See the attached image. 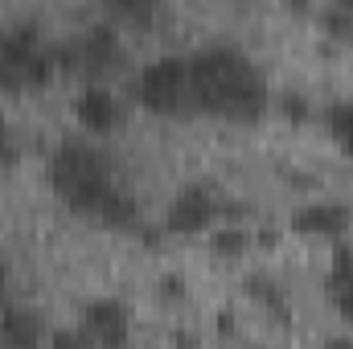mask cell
<instances>
[{
	"instance_id": "4",
	"label": "cell",
	"mask_w": 353,
	"mask_h": 349,
	"mask_svg": "<svg viewBox=\"0 0 353 349\" xmlns=\"http://www.w3.org/2000/svg\"><path fill=\"white\" fill-rule=\"evenodd\" d=\"M0 58L21 74L25 87H46V83L58 74L54 41H46L41 25L29 21V17L0 21Z\"/></svg>"
},
{
	"instance_id": "25",
	"label": "cell",
	"mask_w": 353,
	"mask_h": 349,
	"mask_svg": "<svg viewBox=\"0 0 353 349\" xmlns=\"http://www.w3.org/2000/svg\"><path fill=\"white\" fill-rule=\"evenodd\" d=\"M4 296H8V271H4V263H0V308H4V304H8V300H4Z\"/></svg>"
},
{
	"instance_id": "11",
	"label": "cell",
	"mask_w": 353,
	"mask_h": 349,
	"mask_svg": "<svg viewBox=\"0 0 353 349\" xmlns=\"http://www.w3.org/2000/svg\"><path fill=\"white\" fill-rule=\"evenodd\" d=\"M325 296H329V304L341 321H353V243H345V239L333 247L329 275H325Z\"/></svg>"
},
{
	"instance_id": "9",
	"label": "cell",
	"mask_w": 353,
	"mask_h": 349,
	"mask_svg": "<svg viewBox=\"0 0 353 349\" xmlns=\"http://www.w3.org/2000/svg\"><path fill=\"white\" fill-rule=\"evenodd\" d=\"M70 111H74V119H79L87 132H111V128H119V119H123L119 94L107 87V83H99V79L87 83V87L74 94Z\"/></svg>"
},
{
	"instance_id": "3",
	"label": "cell",
	"mask_w": 353,
	"mask_h": 349,
	"mask_svg": "<svg viewBox=\"0 0 353 349\" xmlns=\"http://www.w3.org/2000/svg\"><path fill=\"white\" fill-rule=\"evenodd\" d=\"M132 99L152 115H189L193 90H189V54H157L132 74Z\"/></svg>"
},
{
	"instance_id": "12",
	"label": "cell",
	"mask_w": 353,
	"mask_h": 349,
	"mask_svg": "<svg viewBox=\"0 0 353 349\" xmlns=\"http://www.w3.org/2000/svg\"><path fill=\"white\" fill-rule=\"evenodd\" d=\"M251 243H255V235L247 226H239V222H222V226L210 230V247L218 255H226V259H243L251 251Z\"/></svg>"
},
{
	"instance_id": "20",
	"label": "cell",
	"mask_w": 353,
	"mask_h": 349,
	"mask_svg": "<svg viewBox=\"0 0 353 349\" xmlns=\"http://www.w3.org/2000/svg\"><path fill=\"white\" fill-rule=\"evenodd\" d=\"M17 90H25V83H21V74L0 58V94H17Z\"/></svg>"
},
{
	"instance_id": "10",
	"label": "cell",
	"mask_w": 353,
	"mask_h": 349,
	"mask_svg": "<svg viewBox=\"0 0 353 349\" xmlns=\"http://www.w3.org/2000/svg\"><path fill=\"white\" fill-rule=\"evenodd\" d=\"M46 325L33 308L25 304H4L0 308V349H46Z\"/></svg>"
},
{
	"instance_id": "7",
	"label": "cell",
	"mask_w": 353,
	"mask_h": 349,
	"mask_svg": "<svg viewBox=\"0 0 353 349\" xmlns=\"http://www.w3.org/2000/svg\"><path fill=\"white\" fill-rule=\"evenodd\" d=\"M83 333L94 349H123L132 337V312L119 296H94L83 304Z\"/></svg>"
},
{
	"instance_id": "15",
	"label": "cell",
	"mask_w": 353,
	"mask_h": 349,
	"mask_svg": "<svg viewBox=\"0 0 353 349\" xmlns=\"http://www.w3.org/2000/svg\"><path fill=\"white\" fill-rule=\"evenodd\" d=\"M247 292H251L259 304H267V308H275V312H288L283 288H279L275 279H267V275H251V279H247Z\"/></svg>"
},
{
	"instance_id": "22",
	"label": "cell",
	"mask_w": 353,
	"mask_h": 349,
	"mask_svg": "<svg viewBox=\"0 0 353 349\" xmlns=\"http://www.w3.org/2000/svg\"><path fill=\"white\" fill-rule=\"evenodd\" d=\"M321 349H353V337L350 333H333V337H325V346Z\"/></svg>"
},
{
	"instance_id": "23",
	"label": "cell",
	"mask_w": 353,
	"mask_h": 349,
	"mask_svg": "<svg viewBox=\"0 0 353 349\" xmlns=\"http://www.w3.org/2000/svg\"><path fill=\"white\" fill-rule=\"evenodd\" d=\"M173 349H197V337L193 333H173Z\"/></svg>"
},
{
	"instance_id": "1",
	"label": "cell",
	"mask_w": 353,
	"mask_h": 349,
	"mask_svg": "<svg viewBox=\"0 0 353 349\" xmlns=\"http://www.w3.org/2000/svg\"><path fill=\"white\" fill-rule=\"evenodd\" d=\"M189 90H193V111L234 123H255L271 103L259 62L230 41H210L189 50Z\"/></svg>"
},
{
	"instance_id": "19",
	"label": "cell",
	"mask_w": 353,
	"mask_h": 349,
	"mask_svg": "<svg viewBox=\"0 0 353 349\" xmlns=\"http://www.w3.org/2000/svg\"><path fill=\"white\" fill-rule=\"evenodd\" d=\"M157 4H144V0H115L111 4V17H128V21H152Z\"/></svg>"
},
{
	"instance_id": "5",
	"label": "cell",
	"mask_w": 353,
	"mask_h": 349,
	"mask_svg": "<svg viewBox=\"0 0 353 349\" xmlns=\"http://www.w3.org/2000/svg\"><path fill=\"white\" fill-rule=\"evenodd\" d=\"M54 58H58V70H83L94 83V74L123 62V37H119L111 17L107 21H87L74 37L54 41Z\"/></svg>"
},
{
	"instance_id": "6",
	"label": "cell",
	"mask_w": 353,
	"mask_h": 349,
	"mask_svg": "<svg viewBox=\"0 0 353 349\" xmlns=\"http://www.w3.org/2000/svg\"><path fill=\"white\" fill-rule=\"evenodd\" d=\"M222 193L218 185L210 181H189L181 185L173 197H169V210H165V230L169 235H201V230H214L218 214H222Z\"/></svg>"
},
{
	"instance_id": "14",
	"label": "cell",
	"mask_w": 353,
	"mask_h": 349,
	"mask_svg": "<svg viewBox=\"0 0 353 349\" xmlns=\"http://www.w3.org/2000/svg\"><path fill=\"white\" fill-rule=\"evenodd\" d=\"M316 17H321V29H325L329 37L353 41V0H333V4H325Z\"/></svg>"
},
{
	"instance_id": "2",
	"label": "cell",
	"mask_w": 353,
	"mask_h": 349,
	"mask_svg": "<svg viewBox=\"0 0 353 349\" xmlns=\"http://www.w3.org/2000/svg\"><path fill=\"white\" fill-rule=\"evenodd\" d=\"M50 185L54 193L107 226H136V197L119 181L115 165L87 140H62L50 157Z\"/></svg>"
},
{
	"instance_id": "21",
	"label": "cell",
	"mask_w": 353,
	"mask_h": 349,
	"mask_svg": "<svg viewBox=\"0 0 353 349\" xmlns=\"http://www.w3.org/2000/svg\"><path fill=\"white\" fill-rule=\"evenodd\" d=\"M161 292H165V300H181V296H185V279L173 275V271H165V275H161Z\"/></svg>"
},
{
	"instance_id": "8",
	"label": "cell",
	"mask_w": 353,
	"mask_h": 349,
	"mask_svg": "<svg viewBox=\"0 0 353 349\" xmlns=\"http://www.w3.org/2000/svg\"><path fill=\"white\" fill-rule=\"evenodd\" d=\"M353 226V210L345 201H304L292 210V230L304 239H345Z\"/></svg>"
},
{
	"instance_id": "13",
	"label": "cell",
	"mask_w": 353,
	"mask_h": 349,
	"mask_svg": "<svg viewBox=\"0 0 353 349\" xmlns=\"http://www.w3.org/2000/svg\"><path fill=\"white\" fill-rule=\"evenodd\" d=\"M325 128L341 144V152L353 161V99H333L325 107Z\"/></svg>"
},
{
	"instance_id": "17",
	"label": "cell",
	"mask_w": 353,
	"mask_h": 349,
	"mask_svg": "<svg viewBox=\"0 0 353 349\" xmlns=\"http://www.w3.org/2000/svg\"><path fill=\"white\" fill-rule=\"evenodd\" d=\"M21 161V144H17V132L8 123V115L0 111V169H12Z\"/></svg>"
},
{
	"instance_id": "18",
	"label": "cell",
	"mask_w": 353,
	"mask_h": 349,
	"mask_svg": "<svg viewBox=\"0 0 353 349\" xmlns=\"http://www.w3.org/2000/svg\"><path fill=\"white\" fill-rule=\"evenodd\" d=\"M275 103H279V111H283L288 119H296V123H304V119L312 115V107H308V99H304L300 90H283Z\"/></svg>"
},
{
	"instance_id": "16",
	"label": "cell",
	"mask_w": 353,
	"mask_h": 349,
	"mask_svg": "<svg viewBox=\"0 0 353 349\" xmlns=\"http://www.w3.org/2000/svg\"><path fill=\"white\" fill-rule=\"evenodd\" d=\"M46 349H94L87 333H83V325H66V329H50V337H46Z\"/></svg>"
},
{
	"instance_id": "24",
	"label": "cell",
	"mask_w": 353,
	"mask_h": 349,
	"mask_svg": "<svg viewBox=\"0 0 353 349\" xmlns=\"http://www.w3.org/2000/svg\"><path fill=\"white\" fill-rule=\"evenodd\" d=\"M230 325H234V312H222V317H218V333L230 337Z\"/></svg>"
}]
</instances>
